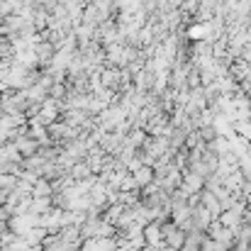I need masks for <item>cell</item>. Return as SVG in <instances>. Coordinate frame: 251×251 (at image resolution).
Returning <instances> with one entry per match:
<instances>
[{"label":"cell","instance_id":"cell-1","mask_svg":"<svg viewBox=\"0 0 251 251\" xmlns=\"http://www.w3.org/2000/svg\"><path fill=\"white\" fill-rule=\"evenodd\" d=\"M132 178H134L137 188L142 190V188H147L149 183H154V168L144 164V166H139L137 171H132Z\"/></svg>","mask_w":251,"mask_h":251},{"label":"cell","instance_id":"cell-2","mask_svg":"<svg viewBox=\"0 0 251 251\" xmlns=\"http://www.w3.org/2000/svg\"><path fill=\"white\" fill-rule=\"evenodd\" d=\"M0 251H2V249H0Z\"/></svg>","mask_w":251,"mask_h":251}]
</instances>
